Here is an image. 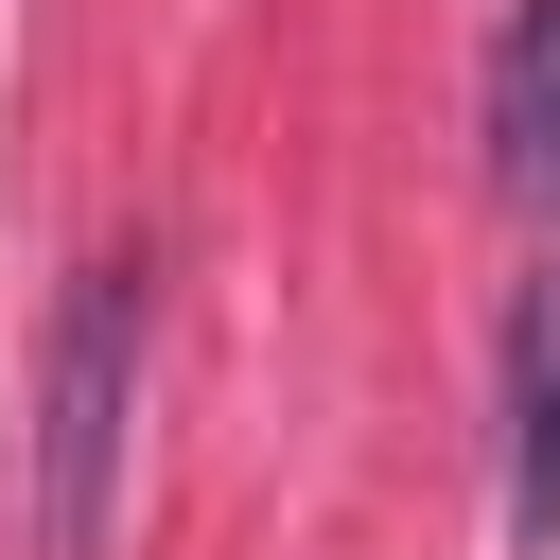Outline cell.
I'll list each match as a JSON object with an SVG mask.
<instances>
[{
	"label": "cell",
	"mask_w": 560,
	"mask_h": 560,
	"mask_svg": "<svg viewBox=\"0 0 560 560\" xmlns=\"http://www.w3.org/2000/svg\"><path fill=\"white\" fill-rule=\"evenodd\" d=\"M140 350H158V262L105 245L52 298V350H35V560H105L122 455H140Z\"/></svg>",
	"instance_id": "obj_1"
},
{
	"label": "cell",
	"mask_w": 560,
	"mask_h": 560,
	"mask_svg": "<svg viewBox=\"0 0 560 560\" xmlns=\"http://www.w3.org/2000/svg\"><path fill=\"white\" fill-rule=\"evenodd\" d=\"M490 192L525 228H560V0H525L490 52Z\"/></svg>",
	"instance_id": "obj_2"
},
{
	"label": "cell",
	"mask_w": 560,
	"mask_h": 560,
	"mask_svg": "<svg viewBox=\"0 0 560 560\" xmlns=\"http://www.w3.org/2000/svg\"><path fill=\"white\" fill-rule=\"evenodd\" d=\"M508 508H525V542H560V298L508 350Z\"/></svg>",
	"instance_id": "obj_3"
}]
</instances>
